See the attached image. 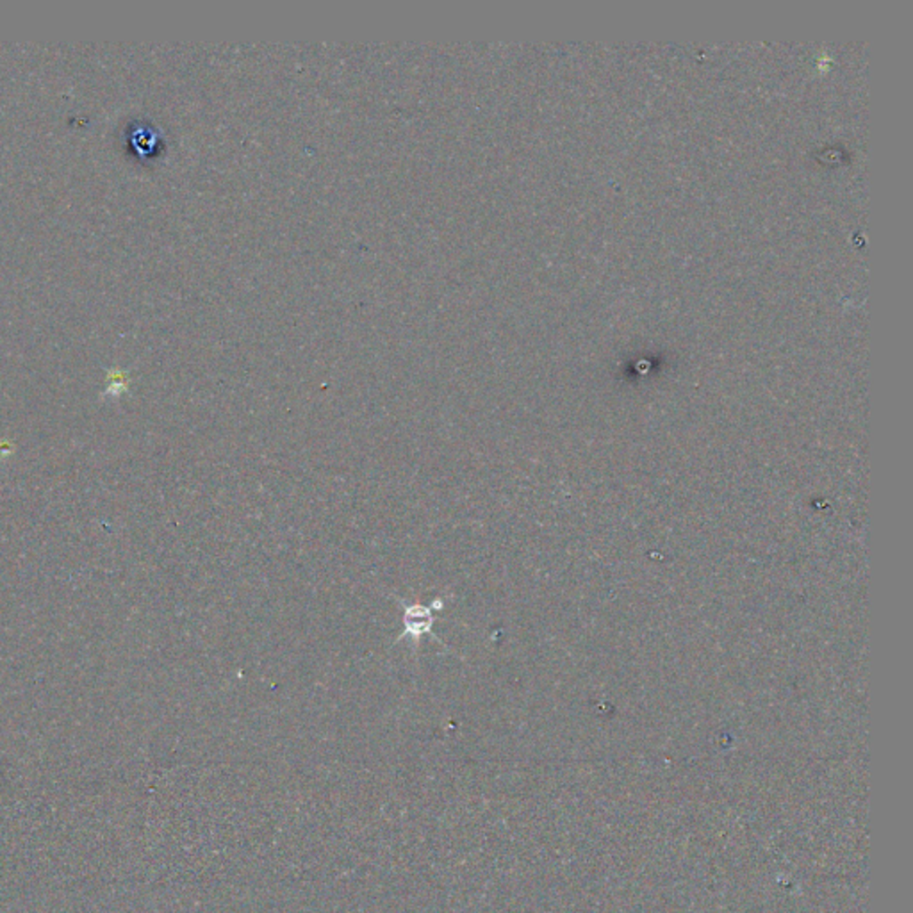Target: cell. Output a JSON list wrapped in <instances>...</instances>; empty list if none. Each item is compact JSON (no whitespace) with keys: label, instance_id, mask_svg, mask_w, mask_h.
<instances>
[{"label":"cell","instance_id":"6da1fadb","mask_svg":"<svg viewBox=\"0 0 913 913\" xmlns=\"http://www.w3.org/2000/svg\"><path fill=\"white\" fill-rule=\"evenodd\" d=\"M403 623H405V631L417 640L423 633L432 630V624H433L432 608L421 607V605H412L405 610Z\"/></svg>","mask_w":913,"mask_h":913}]
</instances>
